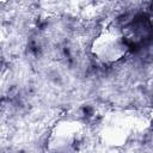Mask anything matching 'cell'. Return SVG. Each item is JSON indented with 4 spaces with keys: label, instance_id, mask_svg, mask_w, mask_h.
Returning <instances> with one entry per match:
<instances>
[{
    "label": "cell",
    "instance_id": "cell-1",
    "mask_svg": "<svg viewBox=\"0 0 153 153\" xmlns=\"http://www.w3.org/2000/svg\"><path fill=\"white\" fill-rule=\"evenodd\" d=\"M94 54L103 61H116L120 59L126 48L122 37L115 30H106L94 41Z\"/></svg>",
    "mask_w": 153,
    "mask_h": 153
}]
</instances>
